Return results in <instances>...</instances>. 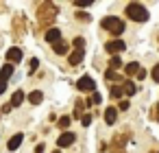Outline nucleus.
Here are the masks:
<instances>
[{
	"instance_id": "obj_1",
	"label": "nucleus",
	"mask_w": 159,
	"mask_h": 153,
	"mask_svg": "<svg viewBox=\"0 0 159 153\" xmlns=\"http://www.w3.org/2000/svg\"><path fill=\"white\" fill-rule=\"evenodd\" d=\"M57 13H59V7H57L55 2H42V5L37 7V24H39L42 29H44V26H50V24L55 22Z\"/></svg>"
},
{
	"instance_id": "obj_2",
	"label": "nucleus",
	"mask_w": 159,
	"mask_h": 153,
	"mask_svg": "<svg viewBox=\"0 0 159 153\" xmlns=\"http://www.w3.org/2000/svg\"><path fill=\"white\" fill-rule=\"evenodd\" d=\"M126 18H131L133 22H146L148 20V11H146L144 5L131 2V5H126Z\"/></svg>"
},
{
	"instance_id": "obj_3",
	"label": "nucleus",
	"mask_w": 159,
	"mask_h": 153,
	"mask_svg": "<svg viewBox=\"0 0 159 153\" xmlns=\"http://www.w3.org/2000/svg\"><path fill=\"white\" fill-rule=\"evenodd\" d=\"M100 24H102V29H105V31H109L111 35H120V33H124V22H122L120 18L109 16V18H105Z\"/></svg>"
},
{
	"instance_id": "obj_4",
	"label": "nucleus",
	"mask_w": 159,
	"mask_h": 153,
	"mask_svg": "<svg viewBox=\"0 0 159 153\" xmlns=\"http://www.w3.org/2000/svg\"><path fill=\"white\" fill-rule=\"evenodd\" d=\"M74 46H76V50L68 57L70 66H79V64L83 61V57H85V50H83V48H85V40H83V37H76V40H74Z\"/></svg>"
},
{
	"instance_id": "obj_5",
	"label": "nucleus",
	"mask_w": 159,
	"mask_h": 153,
	"mask_svg": "<svg viewBox=\"0 0 159 153\" xmlns=\"http://www.w3.org/2000/svg\"><path fill=\"white\" fill-rule=\"evenodd\" d=\"M24 31H26V20H24V16H16V18H13V40H20V37L24 35Z\"/></svg>"
},
{
	"instance_id": "obj_6",
	"label": "nucleus",
	"mask_w": 159,
	"mask_h": 153,
	"mask_svg": "<svg viewBox=\"0 0 159 153\" xmlns=\"http://www.w3.org/2000/svg\"><path fill=\"white\" fill-rule=\"evenodd\" d=\"M76 88H79L81 92H89V94H92V92L96 90V83H94V79H92V77H87V74H85V77H81V79L76 81Z\"/></svg>"
},
{
	"instance_id": "obj_7",
	"label": "nucleus",
	"mask_w": 159,
	"mask_h": 153,
	"mask_svg": "<svg viewBox=\"0 0 159 153\" xmlns=\"http://www.w3.org/2000/svg\"><path fill=\"white\" fill-rule=\"evenodd\" d=\"M107 53H111L113 57L118 55V53H122V50H126V44L122 42V40H113V42H107Z\"/></svg>"
},
{
	"instance_id": "obj_8",
	"label": "nucleus",
	"mask_w": 159,
	"mask_h": 153,
	"mask_svg": "<svg viewBox=\"0 0 159 153\" xmlns=\"http://www.w3.org/2000/svg\"><path fill=\"white\" fill-rule=\"evenodd\" d=\"M74 138H76L74 133H70V131H63V133L57 138V146H61V149H63V146H70V144H74Z\"/></svg>"
},
{
	"instance_id": "obj_9",
	"label": "nucleus",
	"mask_w": 159,
	"mask_h": 153,
	"mask_svg": "<svg viewBox=\"0 0 159 153\" xmlns=\"http://www.w3.org/2000/svg\"><path fill=\"white\" fill-rule=\"evenodd\" d=\"M7 59H9V64H11V66H13V64H18V61H22V50H20L18 46L9 48V50H7Z\"/></svg>"
},
{
	"instance_id": "obj_10",
	"label": "nucleus",
	"mask_w": 159,
	"mask_h": 153,
	"mask_svg": "<svg viewBox=\"0 0 159 153\" xmlns=\"http://www.w3.org/2000/svg\"><path fill=\"white\" fill-rule=\"evenodd\" d=\"M11 74H13V66L11 64H5L2 68H0V83H7L11 79Z\"/></svg>"
},
{
	"instance_id": "obj_11",
	"label": "nucleus",
	"mask_w": 159,
	"mask_h": 153,
	"mask_svg": "<svg viewBox=\"0 0 159 153\" xmlns=\"http://www.w3.org/2000/svg\"><path fill=\"white\" fill-rule=\"evenodd\" d=\"M46 42H50V44L61 42V31H59V29H48V31H46Z\"/></svg>"
},
{
	"instance_id": "obj_12",
	"label": "nucleus",
	"mask_w": 159,
	"mask_h": 153,
	"mask_svg": "<svg viewBox=\"0 0 159 153\" xmlns=\"http://www.w3.org/2000/svg\"><path fill=\"white\" fill-rule=\"evenodd\" d=\"M122 85V92L126 94V96H133L135 92H137V85L133 83V81H124V83H120Z\"/></svg>"
},
{
	"instance_id": "obj_13",
	"label": "nucleus",
	"mask_w": 159,
	"mask_h": 153,
	"mask_svg": "<svg viewBox=\"0 0 159 153\" xmlns=\"http://www.w3.org/2000/svg\"><path fill=\"white\" fill-rule=\"evenodd\" d=\"M116 116H118V109L116 107H107L105 109V122L107 125H113L116 122Z\"/></svg>"
},
{
	"instance_id": "obj_14",
	"label": "nucleus",
	"mask_w": 159,
	"mask_h": 153,
	"mask_svg": "<svg viewBox=\"0 0 159 153\" xmlns=\"http://www.w3.org/2000/svg\"><path fill=\"white\" fill-rule=\"evenodd\" d=\"M26 96H24V92L22 90H18V92H13V96H11V107H18V105H22V101H24Z\"/></svg>"
},
{
	"instance_id": "obj_15",
	"label": "nucleus",
	"mask_w": 159,
	"mask_h": 153,
	"mask_svg": "<svg viewBox=\"0 0 159 153\" xmlns=\"http://www.w3.org/2000/svg\"><path fill=\"white\" fill-rule=\"evenodd\" d=\"M22 138H24L22 133H16V136H13V138L9 140V144H7V149H9V151H16V149H18L20 144H22Z\"/></svg>"
},
{
	"instance_id": "obj_16",
	"label": "nucleus",
	"mask_w": 159,
	"mask_h": 153,
	"mask_svg": "<svg viewBox=\"0 0 159 153\" xmlns=\"http://www.w3.org/2000/svg\"><path fill=\"white\" fill-rule=\"evenodd\" d=\"M52 50H55L57 55H66V53H68V44H66V42H55V44H52Z\"/></svg>"
},
{
	"instance_id": "obj_17",
	"label": "nucleus",
	"mask_w": 159,
	"mask_h": 153,
	"mask_svg": "<svg viewBox=\"0 0 159 153\" xmlns=\"http://www.w3.org/2000/svg\"><path fill=\"white\" fill-rule=\"evenodd\" d=\"M124 142H126V136L118 133V136H113V142H111V146H113V149H122V146H124Z\"/></svg>"
},
{
	"instance_id": "obj_18",
	"label": "nucleus",
	"mask_w": 159,
	"mask_h": 153,
	"mask_svg": "<svg viewBox=\"0 0 159 153\" xmlns=\"http://www.w3.org/2000/svg\"><path fill=\"white\" fill-rule=\"evenodd\" d=\"M42 98H44V94H42L39 90H35V92H31V94H29V101H31L33 105H39V103H42Z\"/></svg>"
},
{
	"instance_id": "obj_19",
	"label": "nucleus",
	"mask_w": 159,
	"mask_h": 153,
	"mask_svg": "<svg viewBox=\"0 0 159 153\" xmlns=\"http://www.w3.org/2000/svg\"><path fill=\"white\" fill-rule=\"evenodd\" d=\"M70 122H72V118H70V116H61V118L57 120V125H59V129H63V131H68V127H70Z\"/></svg>"
},
{
	"instance_id": "obj_20",
	"label": "nucleus",
	"mask_w": 159,
	"mask_h": 153,
	"mask_svg": "<svg viewBox=\"0 0 159 153\" xmlns=\"http://www.w3.org/2000/svg\"><path fill=\"white\" fill-rule=\"evenodd\" d=\"M118 68H122V59L116 55V57H111V61H109V70H113V72H116Z\"/></svg>"
},
{
	"instance_id": "obj_21",
	"label": "nucleus",
	"mask_w": 159,
	"mask_h": 153,
	"mask_svg": "<svg viewBox=\"0 0 159 153\" xmlns=\"http://www.w3.org/2000/svg\"><path fill=\"white\" fill-rule=\"evenodd\" d=\"M126 74H137V70H139V64L137 61H131V64H126Z\"/></svg>"
},
{
	"instance_id": "obj_22",
	"label": "nucleus",
	"mask_w": 159,
	"mask_h": 153,
	"mask_svg": "<svg viewBox=\"0 0 159 153\" xmlns=\"http://www.w3.org/2000/svg\"><path fill=\"white\" fill-rule=\"evenodd\" d=\"M105 79H107V81H122L120 72H113V70H107V72H105Z\"/></svg>"
},
{
	"instance_id": "obj_23",
	"label": "nucleus",
	"mask_w": 159,
	"mask_h": 153,
	"mask_svg": "<svg viewBox=\"0 0 159 153\" xmlns=\"http://www.w3.org/2000/svg\"><path fill=\"white\" fill-rule=\"evenodd\" d=\"M83 105H85L83 98H76V101H74V118H79V114L83 112Z\"/></svg>"
},
{
	"instance_id": "obj_24",
	"label": "nucleus",
	"mask_w": 159,
	"mask_h": 153,
	"mask_svg": "<svg viewBox=\"0 0 159 153\" xmlns=\"http://www.w3.org/2000/svg\"><path fill=\"white\" fill-rule=\"evenodd\" d=\"M85 103H87V105H98V103H100V94H98V92H92Z\"/></svg>"
},
{
	"instance_id": "obj_25",
	"label": "nucleus",
	"mask_w": 159,
	"mask_h": 153,
	"mask_svg": "<svg viewBox=\"0 0 159 153\" xmlns=\"http://www.w3.org/2000/svg\"><path fill=\"white\" fill-rule=\"evenodd\" d=\"M122 94H124V92H122V85H113V88H111V96H113V98H120Z\"/></svg>"
},
{
	"instance_id": "obj_26",
	"label": "nucleus",
	"mask_w": 159,
	"mask_h": 153,
	"mask_svg": "<svg viewBox=\"0 0 159 153\" xmlns=\"http://www.w3.org/2000/svg\"><path fill=\"white\" fill-rule=\"evenodd\" d=\"M37 66H39V59H35V57H33V59L29 61V72H35V70H37Z\"/></svg>"
},
{
	"instance_id": "obj_27",
	"label": "nucleus",
	"mask_w": 159,
	"mask_h": 153,
	"mask_svg": "<svg viewBox=\"0 0 159 153\" xmlns=\"http://www.w3.org/2000/svg\"><path fill=\"white\" fill-rule=\"evenodd\" d=\"M81 122H83V125L87 127V125L92 122V116H89V114H83V118H81Z\"/></svg>"
},
{
	"instance_id": "obj_28",
	"label": "nucleus",
	"mask_w": 159,
	"mask_h": 153,
	"mask_svg": "<svg viewBox=\"0 0 159 153\" xmlns=\"http://www.w3.org/2000/svg\"><path fill=\"white\" fill-rule=\"evenodd\" d=\"M152 79L159 83V66H155V68H152Z\"/></svg>"
},
{
	"instance_id": "obj_29",
	"label": "nucleus",
	"mask_w": 159,
	"mask_h": 153,
	"mask_svg": "<svg viewBox=\"0 0 159 153\" xmlns=\"http://www.w3.org/2000/svg\"><path fill=\"white\" fill-rule=\"evenodd\" d=\"M89 5V0H76L74 2V7H87Z\"/></svg>"
},
{
	"instance_id": "obj_30",
	"label": "nucleus",
	"mask_w": 159,
	"mask_h": 153,
	"mask_svg": "<svg viewBox=\"0 0 159 153\" xmlns=\"http://www.w3.org/2000/svg\"><path fill=\"white\" fill-rule=\"evenodd\" d=\"M79 20H81V22H89V16H87V13H79Z\"/></svg>"
},
{
	"instance_id": "obj_31",
	"label": "nucleus",
	"mask_w": 159,
	"mask_h": 153,
	"mask_svg": "<svg viewBox=\"0 0 159 153\" xmlns=\"http://www.w3.org/2000/svg\"><path fill=\"white\" fill-rule=\"evenodd\" d=\"M137 79H142V81H144V79H146V70H142V68H139V70H137Z\"/></svg>"
},
{
	"instance_id": "obj_32",
	"label": "nucleus",
	"mask_w": 159,
	"mask_h": 153,
	"mask_svg": "<svg viewBox=\"0 0 159 153\" xmlns=\"http://www.w3.org/2000/svg\"><path fill=\"white\" fill-rule=\"evenodd\" d=\"M118 109H129V103H126V101H122V103L118 105Z\"/></svg>"
},
{
	"instance_id": "obj_33",
	"label": "nucleus",
	"mask_w": 159,
	"mask_h": 153,
	"mask_svg": "<svg viewBox=\"0 0 159 153\" xmlns=\"http://www.w3.org/2000/svg\"><path fill=\"white\" fill-rule=\"evenodd\" d=\"M35 153H44V144H42V142L35 146Z\"/></svg>"
},
{
	"instance_id": "obj_34",
	"label": "nucleus",
	"mask_w": 159,
	"mask_h": 153,
	"mask_svg": "<svg viewBox=\"0 0 159 153\" xmlns=\"http://www.w3.org/2000/svg\"><path fill=\"white\" fill-rule=\"evenodd\" d=\"M5 90H7V83H0V94H2Z\"/></svg>"
},
{
	"instance_id": "obj_35",
	"label": "nucleus",
	"mask_w": 159,
	"mask_h": 153,
	"mask_svg": "<svg viewBox=\"0 0 159 153\" xmlns=\"http://www.w3.org/2000/svg\"><path fill=\"white\" fill-rule=\"evenodd\" d=\"M157 120H159V105H157Z\"/></svg>"
}]
</instances>
